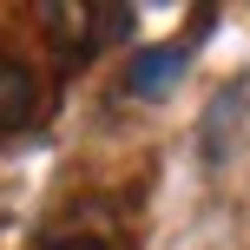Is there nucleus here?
Instances as JSON below:
<instances>
[{"instance_id": "1", "label": "nucleus", "mask_w": 250, "mask_h": 250, "mask_svg": "<svg viewBox=\"0 0 250 250\" xmlns=\"http://www.w3.org/2000/svg\"><path fill=\"white\" fill-rule=\"evenodd\" d=\"M40 26H46V40L60 53H92L99 46V7H86V0H46L40 7Z\"/></svg>"}, {"instance_id": "2", "label": "nucleus", "mask_w": 250, "mask_h": 250, "mask_svg": "<svg viewBox=\"0 0 250 250\" xmlns=\"http://www.w3.org/2000/svg\"><path fill=\"white\" fill-rule=\"evenodd\" d=\"M40 112V79L26 60H13V53H0V132H20V125H33Z\"/></svg>"}, {"instance_id": "3", "label": "nucleus", "mask_w": 250, "mask_h": 250, "mask_svg": "<svg viewBox=\"0 0 250 250\" xmlns=\"http://www.w3.org/2000/svg\"><path fill=\"white\" fill-rule=\"evenodd\" d=\"M185 40H165V46H145L132 60V73H125V86L138 92V99H158V92H171L178 86V73H185Z\"/></svg>"}, {"instance_id": "4", "label": "nucleus", "mask_w": 250, "mask_h": 250, "mask_svg": "<svg viewBox=\"0 0 250 250\" xmlns=\"http://www.w3.org/2000/svg\"><path fill=\"white\" fill-rule=\"evenodd\" d=\"M40 250H125L119 237H112V217H105V224H86V217H60V224L46 230V244Z\"/></svg>"}, {"instance_id": "5", "label": "nucleus", "mask_w": 250, "mask_h": 250, "mask_svg": "<svg viewBox=\"0 0 250 250\" xmlns=\"http://www.w3.org/2000/svg\"><path fill=\"white\" fill-rule=\"evenodd\" d=\"M125 33H132V7H99V46H112Z\"/></svg>"}]
</instances>
